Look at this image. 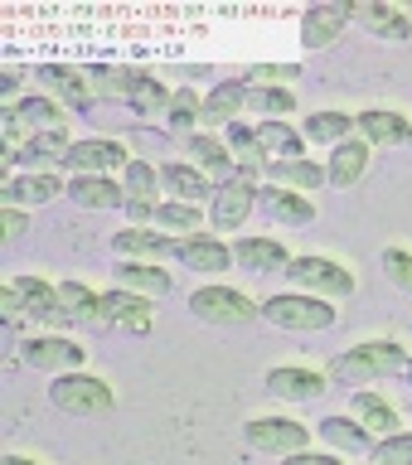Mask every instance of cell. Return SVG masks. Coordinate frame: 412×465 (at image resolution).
Wrapping results in <instances>:
<instances>
[{
	"instance_id": "30bf717a",
	"label": "cell",
	"mask_w": 412,
	"mask_h": 465,
	"mask_svg": "<svg viewBox=\"0 0 412 465\" xmlns=\"http://www.w3.org/2000/svg\"><path fill=\"white\" fill-rule=\"evenodd\" d=\"M97 325H126V330H151V301L136 291H107L97 311Z\"/></svg>"
},
{
	"instance_id": "8d00e7d4",
	"label": "cell",
	"mask_w": 412,
	"mask_h": 465,
	"mask_svg": "<svg viewBox=\"0 0 412 465\" xmlns=\"http://www.w3.org/2000/svg\"><path fill=\"white\" fill-rule=\"evenodd\" d=\"M151 223H156V228H170V232H195V228H199V203H180V199L156 203Z\"/></svg>"
},
{
	"instance_id": "d6a6232c",
	"label": "cell",
	"mask_w": 412,
	"mask_h": 465,
	"mask_svg": "<svg viewBox=\"0 0 412 465\" xmlns=\"http://www.w3.org/2000/svg\"><path fill=\"white\" fill-rule=\"evenodd\" d=\"M349 126H359V122H355V116H345V112H316V116H306L301 136L320 141V145H340V141H349Z\"/></svg>"
},
{
	"instance_id": "3957f363",
	"label": "cell",
	"mask_w": 412,
	"mask_h": 465,
	"mask_svg": "<svg viewBox=\"0 0 412 465\" xmlns=\"http://www.w3.org/2000/svg\"><path fill=\"white\" fill-rule=\"evenodd\" d=\"M49 398H54L58 412H68V417H102V412H112V388L102 383V378H93V373H64L49 388Z\"/></svg>"
},
{
	"instance_id": "5b68a950",
	"label": "cell",
	"mask_w": 412,
	"mask_h": 465,
	"mask_svg": "<svg viewBox=\"0 0 412 465\" xmlns=\"http://www.w3.org/2000/svg\"><path fill=\"white\" fill-rule=\"evenodd\" d=\"M282 276H291L301 286V296H349L355 291V276L330 257H291V267Z\"/></svg>"
},
{
	"instance_id": "ac0fdd59",
	"label": "cell",
	"mask_w": 412,
	"mask_h": 465,
	"mask_svg": "<svg viewBox=\"0 0 412 465\" xmlns=\"http://www.w3.org/2000/svg\"><path fill=\"white\" fill-rule=\"evenodd\" d=\"M68 199L83 203V209H116V203H126V189L112 184L107 174H73Z\"/></svg>"
},
{
	"instance_id": "74e56055",
	"label": "cell",
	"mask_w": 412,
	"mask_h": 465,
	"mask_svg": "<svg viewBox=\"0 0 412 465\" xmlns=\"http://www.w3.org/2000/svg\"><path fill=\"white\" fill-rule=\"evenodd\" d=\"M247 107L257 116H267V122H276V116H286L296 107V97H291L286 87H247Z\"/></svg>"
},
{
	"instance_id": "7c38bea8",
	"label": "cell",
	"mask_w": 412,
	"mask_h": 465,
	"mask_svg": "<svg viewBox=\"0 0 412 465\" xmlns=\"http://www.w3.org/2000/svg\"><path fill=\"white\" fill-rule=\"evenodd\" d=\"M355 20L369 29V35H378V39H393V44H407L412 39V20H407L403 10L384 5V0H364V5H355Z\"/></svg>"
},
{
	"instance_id": "4dcf8cb0",
	"label": "cell",
	"mask_w": 412,
	"mask_h": 465,
	"mask_svg": "<svg viewBox=\"0 0 412 465\" xmlns=\"http://www.w3.org/2000/svg\"><path fill=\"white\" fill-rule=\"evenodd\" d=\"M355 421H364L369 431L398 436V407L384 402L378 392H355Z\"/></svg>"
},
{
	"instance_id": "f546056e",
	"label": "cell",
	"mask_w": 412,
	"mask_h": 465,
	"mask_svg": "<svg viewBox=\"0 0 412 465\" xmlns=\"http://www.w3.org/2000/svg\"><path fill=\"white\" fill-rule=\"evenodd\" d=\"M54 194H64L54 174H25V180H10L0 199H5V209H20V203H49Z\"/></svg>"
},
{
	"instance_id": "d6986e66",
	"label": "cell",
	"mask_w": 412,
	"mask_h": 465,
	"mask_svg": "<svg viewBox=\"0 0 412 465\" xmlns=\"http://www.w3.org/2000/svg\"><path fill=\"white\" fill-rule=\"evenodd\" d=\"M97 311H102V296H93L87 286L78 282H64L58 286V325H97Z\"/></svg>"
},
{
	"instance_id": "4fadbf2b",
	"label": "cell",
	"mask_w": 412,
	"mask_h": 465,
	"mask_svg": "<svg viewBox=\"0 0 412 465\" xmlns=\"http://www.w3.org/2000/svg\"><path fill=\"white\" fill-rule=\"evenodd\" d=\"M83 359H87V349H78L73 340H29L25 344V363L29 369H44V373H54V369H83Z\"/></svg>"
},
{
	"instance_id": "ab89813d",
	"label": "cell",
	"mask_w": 412,
	"mask_h": 465,
	"mask_svg": "<svg viewBox=\"0 0 412 465\" xmlns=\"http://www.w3.org/2000/svg\"><path fill=\"white\" fill-rule=\"evenodd\" d=\"M374 465H412V436L407 431H398V436H384L374 450Z\"/></svg>"
},
{
	"instance_id": "2e32d148",
	"label": "cell",
	"mask_w": 412,
	"mask_h": 465,
	"mask_svg": "<svg viewBox=\"0 0 412 465\" xmlns=\"http://www.w3.org/2000/svg\"><path fill=\"white\" fill-rule=\"evenodd\" d=\"M355 122H359V131H364V141H369V145H403L412 136L407 116L388 112V107H369V112H359Z\"/></svg>"
},
{
	"instance_id": "83f0119b",
	"label": "cell",
	"mask_w": 412,
	"mask_h": 465,
	"mask_svg": "<svg viewBox=\"0 0 412 465\" xmlns=\"http://www.w3.org/2000/svg\"><path fill=\"white\" fill-rule=\"evenodd\" d=\"M160 184H166L180 203H199L204 194H214L209 180H204V174H199L195 165H180V160H170V165L160 170Z\"/></svg>"
},
{
	"instance_id": "1f68e13d",
	"label": "cell",
	"mask_w": 412,
	"mask_h": 465,
	"mask_svg": "<svg viewBox=\"0 0 412 465\" xmlns=\"http://www.w3.org/2000/svg\"><path fill=\"white\" fill-rule=\"evenodd\" d=\"M116 252L122 257H175V242L151 228H126V232H116Z\"/></svg>"
},
{
	"instance_id": "277c9868",
	"label": "cell",
	"mask_w": 412,
	"mask_h": 465,
	"mask_svg": "<svg viewBox=\"0 0 412 465\" xmlns=\"http://www.w3.org/2000/svg\"><path fill=\"white\" fill-rule=\"evenodd\" d=\"M189 311H195L204 325H247V320L262 315V305H253L233 286H199L195 296H189Z\"/></svg>"
},
{
	"instance_id": "9a60e30c",
	"label": "cell",
	"mask_w": 412,
	"mask_h": 465,
	"mask_svg": "<svg viewBox=\"0 0 412 465\" xmlns=\"http://www.w3.org/2000/svg\"><path fill=\"white\" fill-rule=\"evenodd\" d=\"M175 257L185 262L189 272H228V262H233V247L228 242H218V238H180L175 242Z\"/></svg>"
},
{
	"instance_id": "f35d334b",
	"label": "cell",
	"mask_w": 412,
	"mask_h": 465,
	"mask_svg": "<svg viewBox=\"0 0 412 465\" xmlns=\"http://www.w3.org/2000/svg\"><path fill=\"white\" fill-rule=\"evenodd\" d=\"M195 122H204V102L189 93V87H180V93L170 97V126L175 131H189Z\"/></svg>"
},
{
	"instance_id": "836d02e7",
	"label": "cell",
	"mask_w": 412,
	"mask_h": 465,
	"mask_svg": "<svg viewBox=\"0 0 412 465\" xmlns=\"http://www.w3.org/2000/svg\"><path fill=\"white\" fill-rule=\"evenodd\" d=\"M39 78L49 83L54 93H64L78 112L87 107V102H93V83H87V73H78V68H44Z\"/></svg>"
},
{
	"instance_id": "7a4b0ae2",
	"label": "cell",
	"mask_w": 412,
	"mask_h": 465,
	"mask_svg": "<svg viewBox=\"0 0 412 465\" xmlns=\"http://www.w3.org/2000/svg\"><path fill=\"white\" fill-rule=\"evenodd\" d=\"M93 93L102 97H126L136 112H170V97L156 78H146V73H126V68H93Z\"/></svg>"
},
{
	"instance_id": "7bdbcfd3",
	"label": "cell",
	"mask_w": 412,
	"mask_h": 465,
	"mask_svg": "<svg viewBox=\"0 0 412 465\" xmlns=\"http://www.w3.org/2000/svg\"><path fill=\"white\" fill-rule=\"evenodd\" d=\"M286 465H340L335 456H311V450H296V456H286Z\"/></svg>"
},
{
	"instance_id": "cb8c5ba5",
	"label": "cell",
	"mask_w": 412,
	"mask_h": 465,
	"mask_svg": "<svg viewBox=\"0 0 412 465\" xmlns=\"http://www.w3.org/2000/svg\"><path fill=\"white\" fill-rule=\"evenodd\" d=\"M316 431L326 436L335 450H345V456H364V450H369V427L355 417H326Z\"/></svg>"
},
{
	"instance_id": "ee69618b",
	"label": "cell",
	"mask_w": 412,
	"mask_h": 465,
	"mask_svg": "<svg viewBox=\"0 0 412 465\" xmlns=\"http://www.w3.org/2000/svg\"><path fill=\"white\" fill-rule=\"evenodd\" d=\"M29 223H25V213L20 209H5V238H20Z\"/></svg>"
},
{
	"instance_id": "9c48e42d",
	"label": "cell",
	"mask_w": 412,
	"mask_h": 465,
	"mask_svg": "<svg viewBox=\"0 0 412 465\" xmlns=\"http://www.w3.org/2000/svg\"><path fill=\"white\" fill-rule=\"evenodd\" d=\"M64 165L73 170V174H107V170H116V165H131L126 160V151L116 141H73L68 145V155H64Z\"/></svg>"
},
{
	"instance_id": "7dc6e473",
	"label": "cell",
	"mask_w": 412,
	"mask_h": 465,
	"mask_svg": "<svg viewBox=\"0 0 412 465\" xmlns=\"http://www.w3.org/2000/svg\"><path fill=\"white\" fill-rule=\"evenodd\" d=\"M407 145H412V136H407Z\"/></svg>"
},
{
	"instance_id": "44dd1931",
	"label": "cell",
	"mask_w": 412,
	"mask_h": 465,
	"mask_svg": "<svg viewBox=\"0 0 412 465\" xmlns=\"http://www.w3.org/2000/svg\"><path fill=\"white\" fill-rule=\"evenodd\" d=\"M267 180H272L276 189H306V194H311V189H320L330 174L320 170L316 160L301 155V160H272V165H267Z\"/></svg>"
},
{
	"instance_id": "6da1fadb",
	"label": "cell",
	"mask_w": 412,
	"mask_h": 465,
	"mask_svg": "<svg viewBox=\"0 0 412 465\" xmlns=\"http://www.w3.org/2000/svg\"><path fill=\"white\" fill-rule=\"evenodd\" d=\"M403 369H407L403 344L369 340V344L349 349V354H335L326 378H335V383H345V388H359V383H374V378H388V373H403Z\"/></svg>"
},
{
	"instance_id": "f6af8a7d",
	"label": "cell",
	"mask_w": 412,
	"mask_h": 465,
	"mask_svg": "<svg viewBox=\"0 0 412 465\" xmlns=\"http://www.w3.org/2000/svg\"><path fill=\"white\" fill-rule=\"evenodd\" d=\"M5 465H35V460H25V456H5Z\"/></svg>"
},
{
	"instance_id": "603a6c76",
	"label": "cell",
	"mask_w": 412,
	"mask_h": 465,
	"mask_svg": "<svg viewBox=\"0 0 412 465\" xmlns=\"http://www.w3.org/2000/svg\"><path fill=\"white\" fill-rule=\"evenodd\" d=\"M364 165H369V141H340L335 155H330V165H326V174H330V184L349 189L364 174Z\"/></svg>"
},
{
	"instance_id": "d590c367",
	"label": "cell",
	"mask_w": 412,
	"mask_h": 465,
	"mask_svg": "<svg viewBox=\"0 0 412 465\" xmlns=\"http://www.w3.org/2000/svg\"><path fill=\"white\" fill-rule=\"evenodd\" d=\"M189 155H195L209 174H218L224 184H228V174L238 170V165H233V155H228V145L214 141V136H195V141H189Z\"/></svg>"
},
{
	"instance_id": "60d3db41",
	"label": "cell",
	"mask_w": 412,
	"mask_h": 465,
	"mask_svg": "<svg viewBox=\"0 0 412 465\" xmlns=\"http://www.w3.org/2000/svg\"><path fill=\"white\" fill-rule=\"evenodd\" d=\"M384 272H388L393 286H403L407 296H412V252H403V247H388V252H384Z\"/></svg>"
},
{
	"instance_id": "8fae6325",
	"label": "cell",
	"mask_w": 412,
	"mask_h": 465,
	"mask_svg": "<svg viewBox=\"0 0 412 465\" xmlns=\"http://www.w3.org/2000/svg\"><path fill=\"white\" fill-rule=\"evenodd\" d=\"M253 203H257V189L247 180H228L224 189H214V228L233 232L247 213H253Z\"/></svg>"
},
{
	"instance_id": "8992f818",
	"label": "cell",
	"mask_w": 412,
	"mask_h": 465,
	"mask_svg": "<svg viewBox=\"0 0 412 465\" xmlns=\"http://www.w3.org/2000/svg\"><path fill=\"white\" fill-rule=\"evenodd\" d=\"M262 315L276 330H330L335 325V311L320 296H272L262 305Z\"/></svg>"
},
{
	"instance_id": "d4e9b609",
	"label": "cell",
	"mask_w": 412,
	"mask_h": 465,
	"mask_svg": "<svg viewBox=\"0 0 412 465\" xmlns=\"http://www.w3.org/2000/svg\"><path fill=\"white\" fill-rule=\"evenodd\" d=\"M247 107V87L243 83H218L209 97H204V122L209 126H233V116Z\"/></svg>"
},
{
	"instance_id": "f1b7e54d",
	"label": "cell",
	"mask_w": 412,
	"mask_h": 465,
	"mask_svg": "<svg viewBox=\"0 0 412 465\" xmlns=\"http://www.w3.org/2000/svg\"><path fill=\"white\" fill-rule=\"evenodd\" d=\"M64 155H68V136L64 131H39L29 145H20V151H10L5 160H15V165H49V160H58L64 165Z\"/></svg>"
},
{
	"instance_id": "e575fe53",
	"label": "cell",
	"mask_w": 412,
	"mask_h": 465,
	"mask_svg": "<svg viewBox=\"0 0 412 465\" xmlns=\"http://www.w3.org/2000/svg\"><path fill=\"white\" fill-rule=\"evenodd\" d=\"M257 141H262V151L276 155V160H301V136L286 122H262L257 126Z\"/></svg>"
},
{
	"instance_id": "52a82bcc",
	"label": "cell",
	"mask_w": 412,
	"mask_h": 465,
	"mask_svg": "<svg viewBox=\"0 0 412 465\" xmlns=\"http://www.w3.org/2000/svg\"><path fill=\"white\" fill-rule=\"evenodd\" d=\"M247 446L257 450H272V456H296V450H306V441H311V427H301V421L291 417H253L243 427Z\"/></svg>"
},
{
	"instance_id": "ffe728a7",
	"label": "cell",
	"mask_w": 412,
	"mask_h": 465,
	"mask_svg": "<svg viewBox=\"0 0 412 465\" xmlns=\"http://www.w3.org/2000/svg\"><path fill=\"white\" fill-rule=\"evenodd\" d=\"M257 203H262V213H267V218H276V223H311V218H316V203L311 199L291 194V189H276V184L262 189Z\"/></svg>"
},
{
	"instance_id": "484cf974",
	"label": "cell",
	"mask_w": 412,
	"mask_h": 465,
	"mask_svg": "<svg viewBox=\"0 0 412 465\" xmlns=\"http://www.w3.org/2000/svg\"><path fill=\"white\" fill-rule=\"evenodd\" d=\"M228 155H233V165H238V180L253 184L257 180V170H262V141H257V131H247V126H228Z\"/></svg>"
},
{
	"instance_id": "e0dca14e",
	"label": "cell",
	"mask_w": 412,
	"mask_h": 465,
	"mask_svg": "<svg viewBox=\"0 0 412 465\" xmlns=\"http://www.w3.org/2000/svg\"><path fill=\"white\" fill-rule=\"evenodd\" d=\"M233 262H238L243 272H286L291 267V257H286V247L282 242H272V238H243L238 247H233Z\"/></svg>"
},
{
	"instance_id": "ba28073f",
	"label": "cell",
	"mask_w": 412,
	"mask_h": 465,
	"mask_svg": "<svg viewBox=\"0 0 412 465\" xmlns=\"http://www.w3.org/2000/svg\"><path fill=\"white\" fill-rule=\"evenodd\" d=\"M349 20H355V5H349V0L311 5V10H306V20H301V44H306V49H330Z\"/></svg>"
},
{
	"instance_id": "4316f807",
	"label": "cell",
	"mask_w": 412,
	"mask_h": 465,
	"mask_svg": "<svg viewBox=\"0 0 412 465\" xmlns=\"http://www.w3.org/2000/svg\"><path fill=\"white\" fill-rule=\"evenodd\" d=\"M15 291H20V301H25V315H35V320H54L58 315V286L49 282H39V276H15L10 282Z\"/></svg>"
},
{
	"instance_id": "5bb4252c",
	"label": "cell",
	"mask_w": 412,
	"mask_h": 465,
	"mask_svg": "<svg viewBox=\"0 0 412 465\" xmlns=\"http://www.w3.org/2000/svg\"><path fill=\"white\" fill-rule=\"evenodd\" d=\"M267 392L282 402H311L326 392V373H311V369H272L267 373Z\"/></svg>"
},
{
	"instance_id": "b9f144b4",
	"label": "cell",
	"mask_w": 412,
	"mask_h": 465,
	"mask_svg": "<svg viewBox=\"0 0 412 465\" xmlns=\"http://www.w3.org/2000/svg\"><path fill=\"white\" fill-rule=\"evenodd\" d=\"M0 305H5V315H10V320H20V315H25V301H20V291H15V286L0 291Z\"/></svg>"
},
{
	"instance_id": "7402d4cb",
	"label": "cell",
	"mask_w": 412,
	"mask_h": 465,
	"mask_svg": "<svg viewBox=\"0 0 412 465\" xmlns=\"http://www.w3.org/2000/svg\"><path fill=\"white\" fill-rule=\"evenodd\" d=\"M116 282H122V291H136V296H170V272L151 267V262H122L116 267Z\"/></svg>"
},
{
	"instance_id": "bcb514c9",
	"label": "cell",
	"mask_w": 412,
	"mask_h": 465,
	"mask_svg": "<svg viewBox=\"0 0 412 465\" xmlns=\"http://www.w3.org/2000/svg\"><path fill=\"white\" fill-rule=\"evenodd\" d=\"M407 383H412V369H407Z\"/></svg>"
}]
</instances>
